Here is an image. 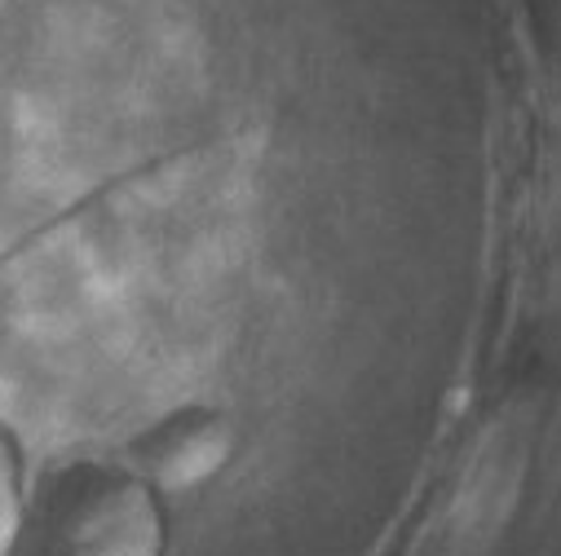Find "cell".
Wrapping results in <instances>:
<instances>
[{"label":"cell","instance_id":"2","mask_svg":"<svg viewBox=\"0 0 561 556\" xmlns=\"http://www.w3.org/2000/svg\"><path fill=\"white\" fill-rule=\"evenodd\" d=\"M128 455L133 460L124 464H133L160 495L195 490L226 464V420L199 406L169 410L137 433Z\"/></svg>","mask_w":561,"mask_h":556},{"label":"cell","instance_id":"3","mask_svg":"<svg viewBox=\"0 0 561 556\" xmlns=\"http://www.w3.org/2000/svg\"><path fill=\"white\" fill-rule=\"evenodd\" d=\"M27 499H32V473H27L23 438L0 420V556H10L19 543Z\"/></svg>","mask_w":561,"mask_h":556},{"label":"cell","instance_id":"1","mask_svg":"<svg viewBox=\"0 0 561 556\" xmlns=\"http://www.w3.org/2000/svg\"><path fill=\"white\" fill-rule=\"evenodd\" d=\"M164 499L133 464L67 460L32 482L10 556H169Z\"/></svg>","mask_w":561,"mask_h":556}]
</instances>
